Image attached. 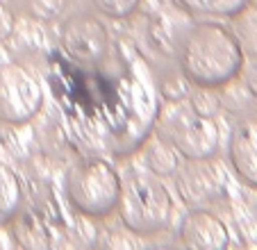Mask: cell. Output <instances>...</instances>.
Segmentation results:
<instances>
[{
  "mask_svg": "<svg viewBox=\"0 0 257 250\" xmlns=\"http://www.w3.org/2000/svg\"><path fill=\"white\" fill-rule=\"evenodd\" d=\"M50 84L75 132L114 157L137 153L153 135L157 84L148 59L132 41L118 39L105 59L80 66L59 55Z\"/></svg>",
  "mask_w": 257,
  "mask_h": 250,
  "instance_id": "6da1fadb",
  "label": "cell"
},
{
  "mask_svg": "<svg viewBox=\"0 0 257 250\" xmlns=\"http://www.w3.org/2000/svg\"><path fill=\"white\" fill-rule=\"evenodd\" d=\"M175 62L189 84L200 89H221L241 75L243 48L228 25L196 21L187 25L180 37Z\"/></svg>",
  "mask_w": 257,
  "mask_h": 250,
  "instance_id": "7a4b0ae2",
  "label": "cell"
},
{
  "mask_svg": "<svg viewBox=\"0 0 257 250\" xmlns=\"http://www.w3.org/2000/svg\"><path fill=\"white\" fill-rule=\"evenodd\" d=\"M116 212L125 230L137 236H157L169 230L173 200L155 173L132 171L121 180Z\"/></svg>",
  "mask_w": 257,
  "mask_h": 250,
  "instance_id": "3957f363",
  "label": "cell"
},
{
  "mask_svg": "<svg viewBox=\"0 0 257 250\" xmlns=\"http://www.w3.org/2000/svg\"><path fill=\"white\" fill-rule=\"evenodd\" d=\"M153 132L187 162H209L221 146V132L214 116L198 114L185 100H166L160 105Z\"/></svg>",
  "mask_w": 257,
  "mask_h": 250,
  "instance_id": "277c9868",
  "label": "cell"
},
{
  "mask_svg": "<svg viewBox=\"0 0 257 250\" xmlns=\"http://www.w3.org/2000/svg\"><path fill=\"white\" fill-rule=\"evenodd\" d=\"M64 191L71 207L87 218H105L116 212L121 175L102 157H84L66 173Z\"/></svg>",
  "mask_w": 257,
  "mask_h": 250,
  "instance_id": "5b68a950",
  "label": "cell"
},
{
  "mask_svg": "<svg viewBox=\"0 0 257 250\" xmlns=\"http://www.w3.org/2000/svg\"><path fill=\"white\" fill-rule=\"evenodd\" d=\"M44 87L25 64H0V123L25 125L44 109Z\"/></svg>",
  "mask_w": 257,
  "mask_h": 250,
  "instance_id": "8992f818",
  "label": "cell"
},
{
  "mask_svg": "<svg viewBox=\"0 0 257 250\" xmlns=\"http://www.w3.org/2000/svg\"><path fill=\"white\" fill-rule=\"evenodd\" d=\"M62 57L80 66H91L107 57L112 50V37L107 25L91 12L68 14L59 25Z\"/></svg>",
  "mask_w": 257,
  "mask_h": 250,
  "instance_id": "52a82bcc",
  "label": "cell"
},
{
  "mask_svg": "<svg viewBox=\"0 0 257 250\" xmlns=\"http://www.w3.org/2000/svg\"><path fill=\"white\" fill-rule=\"evenodd\" d=\"M228 159L237 178L257 189V111H246L237 118L228 141Z\"/></svg>",
  "mask_w": 257,
  "mask_h": 250,
  "instance_id": "ba28073f",
  "label": "cell"
},
{
  "mask_svg": "<svg viewBox=\"0 0 257 250\" xmlns=\"http://www.w3.org/2000/svg\"><path fill=\"white\" fill-rule=\"evenodd\" d=\"M178 241L187 248L221 250L230 245V232L228 225L221 221V216H216L205 207H196L182 218V225L178 230Z\"/></svg>",
  "mask_w": 257,
  "mask_h": 250,
  "instance_id": "9c48e42d",
  "label": "cell"
},
{
  "mask_svg": "<svg viewBox=\"0 0 257 250\" xmlns=\"http://www.w3.org/2000/svg\"><path fill=\"white\" fill-rule=\"evenodd\" d=\"M187 12V10H185ZM185 12H160L151 19L146 28V41L160 57H173L178 50L180 37L187 30V21H182Z\"/></svg>",
  "mask_w": 257,
  "mask_h": 250,
  "instance_id": "30bf717a",
  "label": "cell"
},
{
  "mask_svg": "<svg viewBox=\"0 0 257 250\" xmlns=\"http://www.w3.org/2000/svg\"><path fill=\"white\" fill-rule=\"evenodd\" d=\"M25 200L23 182L7 162L0 159V227L10 225L21 214Z\"/></svg>",
  "mask_w": 257,
  "mask_h": 250,
  "instance_id": "8fae6325",
  "label": "cell"
},
{
  "mask_svg": "<svg viewBox=\"0 0 257 250\" xmlns=\"http://www.w3.org/2000/svg\"><path fill=\"white\" fill-rule=\"evenodd\" d=\"M144 146H146V164H148L151 173L166 178V175H173L178 171V153L160 135H151Z\"/></svg>",
  "mask_w": 257,
  "mask_h": 250,
  "instance_id": "7c38bea8",
  "label": "cell"
},
{
  "mask_svg": "<svg viewBox=\"0 0 257 250\" xmlns=\"http://www.w3.org/2000/svg\"><path fill=\"white\" fill-rule=\"evenodd\" d=\"M180 7L189 14H203V16H237L248 7L250 0H178Z\"/></svg>",
  "mask_w": 257,
  "mask_h": 250,
  "instance_id": "4fadbf2b",
  "label": "cell"
},
{
  "mask_svg": "<svg viewBox=\"0 0 257 250\" xmlns=\"http://www.w3.org/2000/svg\"><path fill=\"white\" fill-rule=\"evenodd\" d=\"M200 175L196 169H189L185 173H180V180H178V187H180V193H182V200H189V202H196V200H209L214 193V182L212 178L205 175V180H200Z\"/></svg>",
  "mask_w": 257,
  "mask_h": 250,
  "instance_id": "5bb4252c",
  "label": "cell"
},
{
  "mask_svg": "<svg viewBox=\"0 0 257 250\" xmlns=\"http://www.w3.org/2000/svg\"><path fill=\"white\" fill-rule=\"evenodd\" d=\"M91 5H93V10L105 14L107 19L123 21V19H130L139 10L141 0H91Z\"/></svg>",
  "mask_w": 257,
  "mask_h": 250,
  "instance_id": "9a60e30c",
  "label": "cell"
},
{
  "mask_svg": "<svg viewBox=\"0 0 257 250\" xmlns=\"http://www.w3.org/2000/svg\"><path fill=\"white\" fill-rule=\"evenodd\" d=\"M214 89H200L194 93V96L189 98V105L194 111H198V114L203 116H214L218 111V107H221V100H218L216 96H212Z\"/></svg>",
  "mask_w": 257,
  "mask_h": 250,
  "instance_id": "2e32d148",
  "label": "cell"
},
{
  "mask_svg": "<svg viewBox=\"0 0 257 250\" xmlns=\"http://www.w3.org/2000/svg\"><path fill=\"white\" fill-rule=\"evenodd\" d=\"M64 3L66 0H28V7L39 19H55L64 10Z\"/></svg>",
  "mask_w": 257,
  "mask_h": 250,
  "instance_id": "e0dca14e",
  "label": "cell"
},
{
  "mask_svg": "<svg viewBox=\"0 0 257 250\" xmlns=\"http://www.w3.org/2000/svg\"><path fill=\"white\" fill-rule=\"evenodd\" d=\"M239 41H241L243 53L257 55V19H248L241 21V28H239Z\"/></svg>",
  "mask_w": 257,
  "mask_h": 250,
  "instance_id": "ac0fdd59",
  "label": "cell"
},
{
  "mask_svg": "<svg viewBox=\"0 0 257 250\" xmlns=\"http://www.w3.org/2000/svg\"><path fill=\"white\" fill-rule=\"evenodd\" d=\"M14 28H16V16L5 3H0V44L7 41V39L14 34Z\"/></svg>",
  "mask_w": 257,
  "mask_h": 250,
  "instance_id": "d6986e66",
  "label": "cell"
},
{
  "mask_svg": "<svg viewBox=\"0 0 257 250\" xmlns=\"http://www.w3.org/2000/svg\"><path fill=\"white\" fill-rule=\"evenodd\" d=\"M243 73V87L252 98H257V62L248 64V68H241Z\"/></svg>",
  "mask_w": 257,
  "mask_h": 250,
  "instance_id": "ffe728a7",
  "label": "cell"
}]
</instances>
